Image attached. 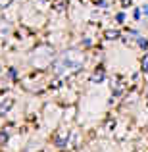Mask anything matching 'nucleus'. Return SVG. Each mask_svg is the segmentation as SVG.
I'll use <instances>...</instances> for the list:
<instances>
[{"label": "nucleus", "instance_id": "8", "mask_svg": "<svg viewBox=\"0 0 148 152\" xmlns=\"http://www.w3.org/2000/svg\"><path fill=\"white\" fill-rule=\"evenodd\" d=\"M12 104H14V102H12V100H8L6 104H0V112H8V108H10Z\"/></svg>", "mask_w": 148, "mask_h": 152}, {"label": "nucleus", "instance_id": "6", "mask_svg": "<svg viewBox=\"0 0 148 152\" xmlns=\"http://www.w3.org/2000/svg\"><path fill=\"white\" fill-rule=\"evenodd\" d=\"M142 71H144V73L148 75V54L144 56V58H142Z\"/></svg>", "mask_w": 148, "mask_h": 152}, {"label": "nucleus", "instance_id": "12", "mask_svg": "<svg viewBox=\"0 0 148 152\" xmlns=\"http://www.w3.org/2000/svg\"><path fill=\"white\" fill-rule=\"evenodd\" d=\"M10 2H12V0H0V6H8Z\"/></svg>", "mask_w": 148, "mask_h": 152}, {"label": "nucleus", "instance_id": "13", "mask_svg": "<svg viewBox=\"0 0 148 152\" xmlns=\"http://www.w3.org/2000/svg\"><path fill=\"white\" fill-rule=\"evenodd\" d=\"M142 12H144V15H148V6H144V8H142Z\"/></svg>", "mask_w": 148, "mask_h": 152}, {"label": "nucleus", "instance_id": "7", "mask_svg": "<svg viewBox=\"0 0 148 152\" xmlns=\"http://www.w3.org/2000/svg\"><path fill=\"white\" fill-rule=\"evenodd\" d=\"M117 37H119L117 31H108L106 33V39H117Z\"/></svg>", "mask_w": 148, "mask_h": 152}, {"label": "nucleus", "instance_id": "11", "mask_svg": "<svg viewBox=\"0 0 148 152\" xmlns=\"http://www.w3.org/2000/svg\"><path fill=\"white\" fill-rule=\"evenodd\" d=\"M121 6H125V8L131 6V0H121Z\"/></svg>", "mask_w": 148, "mask_h": 152}, {"label": "nucleus", "instance_id": "2", "mask_svg": "<svg viewBox=\"0 0 148 152\" xmlns=\"http://www.w3.org/2000/svg\"><path fill=\"white\" fill-rule=\"evenodd\" d=\"M52 10L54 12H66L67 10V0H52Z\"/></svg>", "mask_w": 148, "mask_h": 152}, {"label": "nucleus", "instance_id": "5", "mask_svg": "<svg viewBox=\"0 0 148 152\" xmlns=\"http://www.w3.org/2000/svg\"><path fill=\"white\" fill-rule=\"evenodd\" d=\"M137 45H139V46H141V48H142V50H146V48H148V41H146V39H142V37H139V41H137Z\"/></svg>", "mask_w": 148, "mask_h": 152}, {"label": "nucleus", "instance_id": "4", "mask_svg": "<svg viewBox=\"0 0 148 152\" xmlns=\"http://www.w3.org/2000/svg\"><path fill=\"white\" fill-rule=\"evenodd\" d=\"M102 81H104V69H100L93 75V83H102Z\"/></svg>", "mask_w": 148, "mask_h": 152}, {"label": "nucleus", "instance_id": "1", "mask_svg": "<svg viewBox=\"0 0 148 152\" xmlns=\"http://www.w3.org/2000/svg\"><path fill=\"white\" fill-rule=\"evenodd\" d=\"M83 66H85V56H83V52L73 48V50L63 52V54L54 62L52 69H54L56 75H60V77H66V75H71V73H77V71H81Z\"/></svg>", "mask_w": 148, "mask_h": 152}, {"label": "nucleus", "instance_id": "9", "mask_svg": "<svg viewBox=\"0 0 148 152\" xmlns=\"http://www.w3.org/2000/svg\"><path fill=\"white\" fill-rule=\"evenodd\" d=\"M115 19H117V23H123V21H125V14H117Z\"/></svg>", "mask_w": 148, "mask_h": 152}, {"label": "nucleus", "instance_id": "3", "mask_svg": "<svg viewBox=\"0 0 148 152\" xmlns=\"http://www.w3.org/2000/svg\"><path fill=\"white\" fill-rule=\"evenodd\" d=\"M8 33H10V23L0 19V35H8Z\"/></svg>", "mask_w": 148, "mask_h": 152}, {"label": "nucleus", "instance_id": "10", "mask_svg": "<svg viewBox=\"0 0 148 152\" xmlns=\"http://www.w3.org/2000/svg\"><path fill=\"white\" fill-rule=\"evenodd\" d=\"M141 14H142V10H135V19H141Z\"/></svg>", "mask_w": 148, "mask_h": 152}]
</instances>
